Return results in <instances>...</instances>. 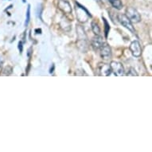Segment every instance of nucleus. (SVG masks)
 <instances>
[{"label":"nucleus","instance_id":"nucleus-17","mask_svg":"<svg viewBox=\"0 0 152 152\" xmlns=\"http://www.w3.org/2000/svg\"><path fill=\"white\" fill-rule=\"evenodd\" d=\"M18 49L20 50V53L23 52V42H18Z\"/></svg>","mask_w":152,"mask_h":152},{"label":"nucleus","instance_id":"nucleus-13","mask_svg":"<svg viewBox=\"0 0 152 152\" xmlns=\"http://www.w3.org/2000/svg\"><path fill=\"white\" fill-rule=\"evenodd\" d=\"M103 21H104V34H105V37L107 38V35H108V33L110 31V26L108 24V23L106 20V18L104 17H102Z\"/></svg>","mask_w":152,"mask_h":152},{"label":"nucleus","instance_id":"nucleus-12","mask_svg":"<svg viewBox=\"0 0 152 152\" xmlns=\"http://www.w3.org/2000/svg\"><path fill=\"white\" fill-rule=\"evenodd\" d=\"M91 26H92V32L94 33L95 35H100L101 30H100V28L98 25V23H96L94 21H92V23H91Z\"/></svg>","mask_w":152,"mask_h":152},{"label":"nucleus","instance_id":"nucleus-16","mask_svg":"<svg viewBox=\"0 0 152 152\" xmlns=\"http://www.w3.org/2000/svg\"><path fill=\"white\" fill-rule=\"evenodd\" d=\"M11 72H12V68L10 66H7V67L4 68V69H3L4 75H10Z\"/></svg>","mask_w":152,"mask_h":152},{"label":"nucleus","instance_id":"nucleus-7","mask_svg":"<svg viewBox=\"0 0 152 152\" xmlns=\"http://www.w3.org/2000/svg\"><path fill=\"white\" fill-rule=\"evenodd\" d=\"M97 69L99 74L103 77H109L112 72L110 65L106 63H99L97 65Z\"/></svg>","mask_w":152,"mask_h":152},{"label":"nucleus","instance_id":"nucleus-3","mask_svg":"<svg viewBox=\"0 0 152 152\" xmlns=\"http://www.w3.org/2000/svg\"><path fill=\"white\" fill-rule=\"evenodd\" d=\"M110 67L112 69V72H114V74L117 77H122L124 75V65L120 62L112 61L110 63Z\"/></svg>","mask_w":152,"mask_h":152},{"label":"nucleus","instance_id":"nucleus-19","mask_svg":"<svg viewBox=\"0 0 152 152\" xmlns=\"http://www.w3.org/2000/svg\"><path fill=\"white\" fill-rule=\"evenodd\" d=\"M36 32H39V34H41L42 30H36Z\"/></svg>","mask_w":152,"mask_h":152},{"label":"nucleus","instance_id":"nucleus-10","mask_svg":"<svg viewBox=\"0 0 152 152\" xmlns=\"http://www.w3.org/2000/svg\"><path fill=\"white\" fill-rule=\"evenodd\" d=\"M103 38L102 37H100V35H96L95 37H92V42H91V44H92V48L94 49L95 50H100V48L101 47V45H103Z\"/></svg>","mask_w":152,"mask_h":152},{"label":"nucleus","instance_id":"nucleus-2","mask_svg":"<svg viewBox=\"0 0 152 152\" xmlns=\"http://www.w3.org/2000/svg\"><path fill=\"white\" fill-rule=\"evenodd\" d=\"M125 15L129 18V20L132 23H138L141 21V16H140V13L138 12L136 9H135L134 7H132L127 8L126 15Z\"/></svg>","mask_w":152,"mask_h":152},{"label":"nucleus","instance_id":"nucleus-6","mask_svg":"<svg viewBox=\"0 0 152 152\" xmlns=\"http://www.w3.org/2000/svg\"><path fill=\"white\" fill-rule=\"evenodd\" d=\"M129 49L132 55L135 58H139L142 54V47L140 45V42H138V41H133L130 45Z\"/></svg>","mask_w":152,"mask_h":152},{"label":"nucleus","instance_id":"nucleus-9","mask_svg":"<svg viewBox=\"0 0 152 152\" xmlns=\"http://www.w3.org/2000/svg\"><path fill=\"white\" fill-rule=\"evenodd\" d=\"M77 37H78V42L83 43L82 46H86L87 44H86V42H87V36H86V34L85 32V30L84 28L81 26H77Z\"/></svg>","mask_w":152,"mask_h":152},{"label":"nucleus","instance_id":"nucleus-18","mask_svg":"<svg viewBox=\"0 0 152 152\" xmlns=\"http://www.w3.org/2000/svg\"><path fill=\"white\" fill-rule=\"evenodd\" d=\"M53 69H54V65H53V69H52V68L50 69V73H52V72H53Z\"/></svg>","mask_w":152,"mask_h":152},{"label":"nucleus","instance_id":"nucleus-8","mask_svg":"<svg viewBox=\"0 0 152 152\" xmlns=\"http://www.w3.org/2000/svg\"><path fill=\"white\" fill-rule=\"evenodd\" d=\"M58 8L60 9L65 15H71L72 14V7L70 3L66 0H59L58 3Z\"/></svg>","mask_w":152,"mask_h":152},{"label":"nucleus","instance_id":"nucleus-1","mask_svg":"<svg viewBox=\"0 0 152 152\" xmlns=\"http://www.w3.org/2000/svg\"><path fill=\"white\" fill-rule=\"evenodd\" d=\"M77 5V16L78 21L80 23H86L88 18H92V15L88 12V10L80 5V3H76Z\"/></svg>","mask_w":152,"mask_h":152},{"label":"nucleus","instance_id":"nucleus-15","mask_svg":"<svg viewBox=\"0 0 152 152\" xmlns=\"http://www.w3.org/2000/svg\"><path fill=\"white\" fill-rule=\"evenodd\" d=\"M30 20V6H28L27 11H26V22H25V26H27Z\"/></svg>","mask_w":152,"mask_h":152},{"label":"nucleus","instance_id":"nucleus-14","mask_svg":"<svg viewBox=\"0 0 152 152\" xmlns=\"http://www.w3.org/2000/svg\"><path fill=\"white\" fill-rule=\"evenodd\" d=\"M127 76H128V77H137L138 76V73L136 72V71H135V69H134V68L131 67L128 69V72H127Z\"/></svg>","mask_w":152,"mask_h":152},{"label":"nucleus","instance_id":"nucleus-5","mask_svg":"<svg viewBox=\"0 0 152 152\" xmlns=\"http://www.w3.org/2000/svg\"><path fill=\"white\" fill-rule=\"evenodd\" d=\"M100 50V57L104 60H109L112 58V49L107 43H103Z\"/></svg>","mask_w":152,"mask_h":152},{"label":"nucleus","instance_id":"nucleus-4","mask_svg":"<svg viewBox=\"0 0 152 152\" xmlns=\"http://www.w3.org/2000/svg\"><path fill=\"white\" fill-rule=\"evenodd\" d=\"M118 20L120 23V24L124 26L125 28H127V30H130L132 33H135V30L133 25H132V23L129 20V18L126 16L125 15H123V14H120L118 15Z\"/></svg>","mask_w":152,"mask_h":152},{"label":"nucleus","instance_id":"nucleus-11","mask_svg":"<svg viewBox=\"0 0 152 152\" xmlns=\"http://www.w3.org/2000/svg\"><path fill=\"white\" fill-rule=\"evenodd\" d=\"M109 3L112 4V6L117 10H120L123 8V3L121 0H108Z\"/></svg>","mask_w":152,"mask_h":152}]
</instances>
